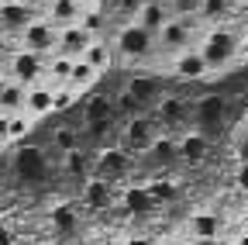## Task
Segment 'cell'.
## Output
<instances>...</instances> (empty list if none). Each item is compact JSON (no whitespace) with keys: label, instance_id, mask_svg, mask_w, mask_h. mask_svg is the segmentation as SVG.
Masks as SVG:
<instances>
[{"label":"cell","instance_id":"6da1fadb","mask_svg":"<svg viewBox=\"0 0 248 245\" xmlns=\"http://www.w3.org/2000/svg\"><path fill=\"white\" fill-rule=\"evenodd\" d=\"M200 55L207 59L210 69H221V66H228L238 55V38L231 32H210L203 38V45H200Z\"/></svg>","mask_w":248,"mask_h":245},{"label":"cell","instance_id":"7a4b0ae2","mask_svg":"<svg viewBox=\"0 0 248 245\" xmlns=\"http://www.w3.org/2000/svg\"><path fill=\"white\" fill-rule=\"evenodd\" d=\"M152 42H155V35H148L138 21H131V24H124L121 32H117L114 49H117L124 59H145V55L152 52Z\"/></svg>","mask_w":248,"mask_h":245},{"label":"cell","instance_id":"3957f363","mask_svg":"<svg viewBox=\"0 0 248 245\" xmlns=\"http://www.w3.org/2000/svg\"><path fill=\"white\" fill-rule=\"evenodd\" d=\"M21 38H24V49H28V52H38V55L59 52V28H52L45 17L31 21L24 32H21Z\"/></svg>","mask_w":248,"mask_h":245},{"label":"cell","instance_id":"277c9868","mask_svg":"<svg viewBox=\"0 0 248 245\" xmlns=\"http://www.w3.org/2000/svg\"><path fill=\"white\" fill-rule=\"evenodd\" d=\"M11 76H14V83H21V86L42 80V76H45L42 55H38V52H28V49L14 52V55H11Z\"/></svg>","mask_w":248,"mask_h":245},{"label":"cell","instance_id":"5b68a950","mask_svg":"<svg viewBox=\"0 0 248 245\" xmlns=\"http://www.w3.org/2000/svg\"><path fill=\"white\" fill-rule=\"evenodd\" d=\"M14 173L28 183H42L48 176V159L42 148H21L14 156Z\"/></svg>","mask_w":248,"mask_h":245},{"label":"cell","instance_id":"8992f818","mask_svg":"<svg viewBox=\"0 0 248 245\" xmlns=\"http://www.w3.org/2000/svg\"><path fill=\"white\" fill-rule=\"evenodd\" d=\"M172 73H176L179 80H203V76L210 73V66H207V59L200 55V49H186V52L176 55Z\"/></svg>","mask_w":248,"mask_h":245},{"label":"cell","instance_id":"52a82bcc","mask_svg":"<svg viewBox=\"0 0 248 245\" xmlns=\"http://www.w3.org/2000/svg\"><path fill=\"white\" fill-rule=\"evenodd\" d=\"M93 35L83 32L79 24H66V28H59V52L62 55H69V59H79L86 49H90Z\"/></svg>","mask_w":248,"mask_h":245},{"label":"cell","instance_id":"ba28073f","mask_svg":"<svg viewBox=\"0 0 248 245\" xmlns=\"http://www.w3.org/2000/svg\"><path fill=\"white\" fill-rule=\"evenodd\" d=\"M124 145L138 148V152H148L155 145V125L148 117H131L128 121V131H124Z\"/></svg>","mask_w":248,"mask_h":245},{"label":"cell","instance_id":"9c48e42d","mask_svg":"<svg viewBox=\"0 0 248 245\" xmlns=\"http://www.w3.org/2000/svg\"><path fill=\"white\" fill-rule=\"evenodd\" d=\"M169 17H172V14H169V7L162 4V0H145L141 11L135 14V21L145 28L148 35H159V32H162V24H166Z\"/></svg>","mask_w":248,"mask_h":245},{"label":"cell","instance_id":"30bf717a","mask_svg":"<svg viewBox=\"0 0 248 245\" xmlns=\"http://www.w3.org/2000/svg\"><path fill=\"white\" fill-rule=\"evenodd\" d=\"M79 14H83V4H76V0H52L45 21L52 28H66V24H79Z\"/></svg>","mask_w":248,"mask_h":245},{"label":"cell","instance_id":"8fae6325","mask_svg":"<svg viewBox=\"0 0 248 245\" xmlns=\"http://www.w3.org/2000/svg\"><path fill=\"white\" fill-rule=\"evenodd\" d=\"M128 152L124 148H104L100 152V159H97V173H100V180H117L121 173H128Z\"/></svg>","mask_w":248,"mask_h":245},{"label":"cell","instance_id":"7c38bea8","mask_svg":"<svg viewBox=\"0 0 248 245\" xmlns=\"http://www.w3.org/2000/svg\"><path fill=\"white\" fill-rule=\"evenodd\" d=\"M159 38H162V45L166 49H193L190 45V28H186L179 17H169L166 24H162V32H159Z\"/></svg>","mask_w":248,"mask_h":245},{"label":"cell","instance_id":"4fadbf2b","mask_svg":"<svg viewBox=\"0 0 248 245\" xmlns=\"http://www.w3.org/2000/svg\"><path fill=\"white\" fill-rule=\"evenodd\" d=\"M35 21L31 17V11H28V4H0V28L4 32H24V28Z\"/></svg>","mask_w":248,"mask_h":245},{"label":"cell","instance_id":"5bb4252c","mask_svg":"<svg viewBox=\"0 0 248 245\" xmlns=\"http://www.w3.org/2000/svg\"><path fill=\"white\" fill-rule=\"evenodd\" d=\"M24 114H31V117H45V114H52V86H28Z\"/></svg>","mask_w":248,"mask_h":245},{"label":"cell","instance_id":"9a60e30c","mask_svg":"<svg viewBox=\"0 0 248 245\" xmlns=\"http://www.w3.org/2000/svg\"><path fill=\"white\" fill-rule=\"evenodd\" d=\"M93 83H97V69H93L86 59H76L73 63V69H69V80H66V86H73L76 94H83V90H90Z\"/></svg>","mask_w":248,"mask_h":245},{"label":"cell","instance_id":"2e32d148","mask_svg":"<svg viewBox=\"0 0 248 245\" xmlns=\"http://www.w3.org/2000/svg\"><path fill=\"white\" fill-rule=\"evenodd\" d=\"M114 117V104L107 97H90L86 107H83V121L86 125H107V121Z\"/></svg>","mask_w":248,"mask_h":245},{"label":"cell","instance_id":"e0dca14e","mask_svg":"<svg viewBox=\"0 0 248 245\" xmlns=\"http://www.w3.org/2000/svg\"><path fill=\"white\" fill-rule=\"evenodd\" d=\"M190 228H193V235H197V238L214 242L217 235H221V218H217V214H210V211H200V214H193Z\"/></svg>","mask_w":248,"mask_h":245},{"label":"cell","instance_id":"ac0fdd59","mask_svg":"<svg viewBox=\"0 0 248 245\" xmlns=\"http://www.w3.org/2000/svg\"><path fill=\"white\" fill-rule=\"evenodd\" d=\"M83 200H86V207H93V211L110 207V183H107V180H90L86 190H83Z\"/></svg>","mask_w":248,"mask_h":245},{"label":"cell","instance_id":"d6986e66","mask_svg":"<svg viewBox=\"0 0 248 245\" xmlns=\"http://www.w3.org/2000/svg\"><path fill=\"white\" fill-rule=\"evenodd\" d=\"M203 156H207V135H203V131L183 135V142H179V159L197 163V159H203Z\"/></svg>","mask_w":248,"mask_h":245},{"label":"cell","instance_id":"ffe728a7","mask_svg":"<svg viewBox=\"0 0 248 245\" xmlns=\"http://www.w3.org/2000/svg\"><path fill=\"white\" fill-rule=\"evenodd\" d=\"M110 55H114V49H110L107 42H100V38H93V42H90V49H86V52H83L79 59H86V63H90L93 69L100 73L104 66H110Z\"/></svg>","mask_w":248,"mask_h":245},{"label":"cell","instance_id":"44dd1931","mask_svg":"<svg viewBox=\"0 0 248 245\" xmlns=\"http://www.w3.org/2000/svg\"><path fill=\"white\" fill-rule=\"evenodd\" d=\"M52 228H55L59 235H73V231L79 228V218H76V211H73L69 204H59V207L52 211Z\"/></svg>","mask_w":248,"mask_h":245},{"label":"cell","instance_id":"7402d4cb","mask_svg":"<svg viewBox=\"0 0 248 245\" xmlns=\"http://www.w3.org/2000/svg\"><path fill=\"white\" fill-rule=\"evenodd\" d=\"M128 94H131L138 104H148L155 94H159V80H155V76H135V80L128 83Z\"/></svg>","mask_w":248,"mask_h":245},{"label":"cell","instance_id":"603a6c76","mask_svg":"<svg viewBox=\"0 0 248 245\" xmlns=\"http://www.w3.org/2000/svg\"><path fill=\"white\" fill-rule=\"evenodd\" d=\"M24 97H28V86H21V83H7V86H4V94H0V107H4L7 114H17V111H24Z\"/></svg>","mask_w":248,"mask_h":245},{"label":"cell","instance_id":"cb8c5ba5","mask_svg":"<svg viewBox=\"0 0 248 245\" xmlns=\"http://www.w3.org/2000/svg\"><path fill=\"white\" fill-rule=\"evenodd\" d=\"M124 204H128V211H138V214H145V211H152V194H148V187H131L128 194H124Z\"/></svg>","mask_w":248,"mask_h":245},{"label":"cell","instance_id":"d4e9b609","mask_svg":"<svg viewBox=\"0 0 248 245\" xmlns=\"http://www.w3.org/2000/svg\"><path fill=\"white\" fill-rule=\"evenodd\" d=\"M11 121H7V138H24L31 128H35V117L31 114H24V111H17V114H7Z\"/></svg>","mask_w":248,"mask_h":245},{"label":"cell","instance_id":"484cf974","mask_svg":"<svg viewBox=\"0 0 248 245\" xmlns=\"http://www.w3.org/2000/svg\"><path fill=\"white\" fill-rule=\"evenodd\" d=\"M76 97H79V94H76L73 86H52V111H55V114H66V111L76 104Z\"/></svg>","mask_w":248,"mask_h":245},{"label":"cell","instance_id":"4316f807","mask_svg":"<svg viewBox=\"0 0 248 245\" xmlns=\"http://www.w3.org/2000/svg\"><path fill=\"white\" fill-rule=\"evenodd\" d=\"M73 63H76V59H69V55H55L52 59V66H48V76L59 83V86H66V80H69V69H73Z\"/></svg>","mask_w":248,"mask_h":245},{"label":"cell","instance_id":"83f0119b","mask_svg":"<svg viewBox=\"0 0 248 245\" xmlns=\"http://www.w3.org/2000/svg\"><path fill=\"white\" fill-rule=\"evenodd\" d=\"M197 114H200L203 125H214V121H221V114H224V100H221V97H207Z\"/></svg>","mask_w":248,"mask_h":245},{"label":"cell","instance_id":"f1b7e54d","mask_svg":"<svg viewBox=\"0 0 248 245\" xmlns=\"http://www.w3.org/2000/svg\"><path fill=\"white\" fill-rule=\"evenodd\" d=\"M183 114H186V107H183V100H179V97H166V100L159 104V117L166 121V125H176Z\"/></svg>","mask_w":248,"mask_h":245},{"label":"cell","instance_id":"f546056e","mask_svg":"<svg viewBox=\"0 0 248 245\" xmlns=\"http://www.w3.org/2000/svg\"><path fill=\"white\" fill-rule=\"evenodd\" d=\"M79 142H83V138H79V131H73V128H59V131H55V148H59V152H76Z\"/></svg>","mask_w":248,"mask_h":245},{"label":"cell","instance_id":"4dcf8cb0","mask_svg":"<svg viewBox=\"0 0 248 245\" xmlns=\"http://www.w3.org/2000/svg\"><path fill=\"white\" fill-rule=\"evenodd\" d=\"M66 173L86 176V173H90V156H83L79 148H76V152H66Z\"/></svg>","mask_w":248,"mask_h":245},{"label":"cell","instance_id":"1f68e13d","mask_svg":"<svg viewBox=\"0 0 248 245\" xmlns=\"http://www.w3.org/2000/svg\"><path fill=\"white\" fill-rule=\"evenodd\" d=\"M176 17H200V0H166Z\"/></svg>","mask_w":248,"mask_h":245},{"label":"cell","instance_id":"d6a6232c","mask_svg":"<svg viewBox=\"0 0 248 245\" xmlns=\"http://www.w3.org/2000/svg\"><path fill=\"white\" fill-rule=\"evenodd\" d=\"M228 11V0H200V17H221Z\"/></svg>","mask_w":248,"mask_h":245},{"label":"cell","instance_id":"836d02e7","mask_svg":"<svg viewBox=\"0 0 248 245\" xmlns=\"http://www.w3.org/2000/svg\"><path fill=\"white\" fill-rule=\"evenodd\" d=\"M148 194H152V200H176L179 190L172 187V183H162L159 180V183H152V187H148Z\"/></svg>","mask_w":248,"mask_h":245},{"label":"cell","instance_id":"e575fe53","mask_svg":"<svg viewBox=\"0 0 248 245\" xmlns=\"http://www.w3.org/2000/svg\"><path fill=\"white\" fill-rule=\"evenodd\" d=\"M114 111H124V114H135V111H138V100H135V97L128 94V90H124V94L117 97V107H114Z\"/></svg>","mask_w":248,"mask_h":245},{"label":"cell","instance_id":"d590c367","mask_svg":"<svg viewBox=\"0 0 248 245\" xmlns=\"http://www.w3.org/2000/svg\"><path fill=\"white\" fill-rule=\"evenodd\" d=\"M141 4H145V0H114V7H117L121 14H131V17L141 11Z\"/></svg>","mask_w":248,"mask_h":245},{"label":"cell","instance_id":"8d00e7d4","mask_svg":"<svg viewBox=\"0 0 248 245\" xmlns=\"http://www.w3.org/2000/svg\"><path fill=\"white\" fill-rule=\"evenodd\" d=\"M7 121H11L7 114H0V142H4V138H7Z\"/></svg>","mask_w":248,"mask_h":245},{"label":"cell","instance_id":"74e56055","mask_svg":"<svg viewBox=\"0 0 248 245\" xmlns=\"http://www.w3.org/2000/svg\"><path fill=\"white\" fill-rule=\"evenodd\" d=\"M238 183H241V187H245V190H248V166H245V169H241V176H238Z\"/></svg>","mask_w":248,"mask_h":245},{"label":"cell","instance_id":"f35d334b","mask_svg":"<svg viewBox=\"0 0 248 245\" xmlns=\"http://www.w3.org/2000/svg\"><path fill=\"white\" fill-rule=\"evenodd\" d=\"M128 245H152V242H148V238H131Z\"/></svg>","mask_w":248,"mask_h":245},{"label":"cell","instance_id":"ab89813d","mask_svg":"<svg viewBox=\"0 0 248 245\" xmlns=\"http://www.w3.org/2000/svg\"><path fill=\"white\" fill-rule=\"evenodd\" d=\"M214 245H234L231 238H214Z\"/></svg>","mask_w":248,"mask_h":245},{"label":"cell","instance_id":"60d3db41","mask_svg":"<svg viewBox=\"0 0 248 245\" xmlns=\"http://www.w3.org/2000/svg\"><path fill=\"white\" fill-rule=\"evenodd\" d=\"M166 245H193V242H183V238H172V242H166Z\"/></svg>","mask_w":248,"mask_h":245},{"label":"cell","instance_id":"b9f144b4","mask_svg":"<svg viewBox=\"0 0 248 245\" xmlns=\"http://www.w3.org/2000/svg\"><path fill=\"white\" fill-rule=\"evenodd\" d=\"M4 52H7V38H4V35H0V55H4Z\"/></svg>","mask_w":248,"mask_h":245},{"label":"cell","instance_id":"7bdbcfd3","mask_svg":"<svg viewBox=\"0 0 248 245\" xmlns=\"http://www.w3.org/2000/svg\"><path fill=\"white\" fill-rule=\"evenodd\" d=\"M234 245H248V235H241V238H238V242H234Z\"/></svg>","mask_w":248,"mask_h":245},{"label":"cell","instance_id":"ee69618b","mask_svg":"<svg viewBox=\"0 0 248 245\" xmlns=\"http://www.w3.org/2000/svg\"><path fill=\"white\" fill-rule=\"evenodd\" d=\"M7 83H11V80H4V76H0V94H4V86H7Z\"/></svg>","mask_w":248,"mask_h":245},{"label":"cell","instance_id":"f6af8a7d","mask_svg":"<svg viewBox=\"0 0 248 245\" xmlns=\"http://www.w3.org/2000/svg\"><path fill=\"white\" fill-rule=\"evenodd\" d=\"M76 4H83V7H86V4H97V0H76Z\"/></svg>","mask_w":248,"mask_h":245},{"label":"cell","instance_id":"bcb514c9","mask_svg":"<svg viewBox=\"0 0 248 245\" xmlns=\"http://www.w3.org/2000/svg\"><path fill=\"white\" fill-rule=\"evenodd\" d=\"M245 52H248V38H245Z\"/></svg>","mask_w":248,"mask_h":245},{"label":"cell","instance_id":"7dc6e473","mask_svg":"<svg viewBox=\"0 0 248 245\" xmlns=\"http://www.w3.org/2000/svg\"><path fill=\"white\" fill-rule=\"evenodd\" d=\"M245 11H248V0H245Z\"/></svg>","mask_w":248,"mask_h":245}]
</instances>
